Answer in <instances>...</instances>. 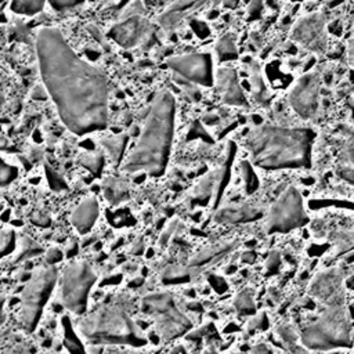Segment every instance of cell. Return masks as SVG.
Instances as JSON below:
<instances>
[{
  "label": "cell",
  "instance_id": "cell-20",
  "mask_svg": "<svg viewBox=\"0 0 354 354\" xmlns=\"http://www.w3.org/2000/svg\"><path fill=\"white\" fill-rule=\"evenodd\" d=\"M250 84H252V91H253V97L256 98V101L261 105H266L268 102V91L266 88L264 80L261 77L260 73V66L257 62H252L250 65Z\"/></svg>",
  "mask_w": 354,
  "mask_h": 354
},
{
  "label": "cell",
  "instance_id": "cell-37",
  "mask_svg": "<svg viewBox=\"0 0 354 354\" xmlns=\"http://www.w3.org/2000/svg\"><path fill=\"white\" fill-rule=\"evenodd\" d=\"M158 1H159V0H145V3H147V4H151V6H152V4H156Z\"/></svg>",
  "mask_w": 354,
  "mask_h": 354
},
{
  "label": "cell",
  "instance_id": "cell-3",
  "mask_svg": "<svg viewBox=\"0 0 354 354\" xmlns=\"http://www.w3.org/2000/svg\"><path fill=\"white\" fill-rule=\"evenodd\" d=\"M176 119V101L171 93H159L147 115L138 141L127 156L126 171H144L149 176L163 174L171 149Z\"/></svg>",
  "mask_w": 354,
  "mask_h": 354
},
{
  "label": "cell",
  "instance_id": "cell-29",
  "mask_svg": "<svg viewBox=\"0 0 354 354\" xmlns=\"http://www.w3.org/2000/svg\"><path fill=\"white\" fill-rule=\"evenodd\" d=\"M235 307L239 308L241 311H250V310H253L254 308V303H253L250 292H248V290L241 292L236 296V299H235Z\"/></svg>",
  "mask_w": 354,
  "mask_h": 354
},
{
  "label": "cell",
  "instance_id": "cell-4",
  "mask_svg": "<svg viewBox=\"0 0 354 354\" xmlns=\"http://www.w3.org/2000/svg\"><path fill=\"white\" fill-rule=\"evenodd\" d=\"M80 332L95 344L145 343V337L129 313L116 303H106L95 308L80 322Z\"/></svg>",
  "mask_w": 354,
  "mask_h": 354
},
{
  "label": "cell",
  "instance_id": "cell-17",
  "mask_svg": "<svg viewBox=\"0 0 354 354\" xmlns=\"http://www.w3.org/2000/svg\"><path fill=\"white\" fill-rule=\"evenodd\" d=\"M98 214H100V207H98L97 199L93 196H88V198H84L76 206V209L71 216V221L80 234H86L94 225Z\"/></svg>",
  "mask_w": 354,
  "mask_h": 354
},
{
  "label": "cell",
  "instance_id": "cell-31",
  "mask_svg": "<svg viewBox=\"0 0 354 354\" xmlns=\"http://www.w3.org/2000/svg\"><path fill=\"white\" fill-rule=\"evenodd\" d=\"M12 248V232H6L0 238V256H4Z\"/></svg>",
  "mask_w": 354,
  "mask_h": 354
},
{
  "label": "cell",
  "instance_id": "cell-26",
  "mask_svg": "<svg viewBox=\"0 0 354 354\" xmlns=\"http://www.w3.org/2000/svg\"><path fill=\"white\" fill-rule=\"evenodd\" d=\"M18 176V169L0 158V187L11 184Z\"/></svg>",
  "mask_w": 354,
  "mask_h": 354
},
{
  "label": "cell",
  "instance_id": "cell-30",
  "mask_svg": "<svg viewBox=\"0 0 354 354\" xmlns=\"http://www.w3.org/2000/svg\"><path fill=\"white\" fill-rule=\"evenodd\" d=\"M47 1L50 3V6L54 10L62 11V10H66V8H72V7L80 6L84 0H47Z\"/></svg>",
  "mask_w": 354,
  "mask_h": 354
},
{
  "label": "cell",
  "instance_id": "cell-21",
  "mask_svg": "<svg viewBox=\"0 0 354 354\" xmlns=\"http://www.w3.org/2000/svg\"><path fill=\"white\" fill-rule=\"evenodd\" d=\"M234 245L231 243H221V245H214L212 248H207L205 250H202L195 259H192L191 264L194 267H199L202 264H206V263H210L213 260H217L220 259L221 256H224V253H228L230 250H232Z\"/></svg>",
  "mask_w": 354,
  "mask_h": 354
},
{
  "label": "cell",
  "instance_id": "cell-28",
  "mask_svg": "<svg viewBox=\"0 0 354 354\" xmlns=\"http://www.w3.org/2000/svg\"><path fill=\"white\" fill-rule=\"evenodd\" d=\"M82 163L84 167H87L93 174H100L102 165H104V158L100 153H87L82 158Z\"/></svg>",
  "mask_w": 354,
  "mask_h": 354
},
{
  "label": "cell",
  "instance_id": "cell-32",
  "mask_svg": "<svg viewBox=\"0 0 354 354\" xmlns=\"http://www.w3.org/2000/svg\"><path fill=\"white\" fill-rule=\"evenodd\" d=\"M62 259V252L57 248H51L47 250L46 253V261L47 264H55L57 261H59Z\"/></svg>",
  "mask_w": 354,
  "mask_h": 354
},
{
  "label": "cell",
  "instance_id": "cell-22",
  "mask_svg": "<svg viewBox=\"0 0 354 354\" xmlns=\"http://www.w3.org/2000/svg\"><path fill=\"white\" fill-rule=\"evenodd\" d=\"M216 53L220 61H230L238 57V48L234 35L227 33L218 39L216 44Z\"/></svg>",
  "mask_w": 354,
  "mask_h": 354
},
{
  "label": "cell",
  "instance_id": "cell-7",
  "mask_svg": "<svg viewBox=\"0 0 354 354\" xmlns=\"http://www.w3.org/2000/svg\"><path fill=\"white\" fill-rule=\"evenodd\" d=\"M142 310L153 319L158 333L166 340L183 335L191 326L189 319L178 310L173 296L167 292L145 296Z\"/></svg>",
  "mask_w": 354,
  "mask_h": 354
},
{
  "label": "cell",
  "instance_id": "cell-12",
  "mask_svg": "<svg viewBox=\"0 0 354 354\" xmlns=\"http://www.w3.org/2000/svg\"><path fill=\"white\" fill-rule=\"evenodd\" d=\"M292 39L308 50L322 53L326 48V17L322 12H313L301 17L293 26Z\"/></svg>",
  "mask_w": 354,
  "mask_h": 354
},
{
  "label": "cell",
  "instance_id": "cell-2",
  "mask_svg": "<svg viewBox=\"0 0 354 354\" xmlns=\"http://www.w3.org/2000/svg\"><path fill=\"white\" fill-rule=\"evenodd\" d=\"M315 133L307 127L260 124L253 127L245 145L250 162L266 170L307 169Z\"/></svg>",
  "mask_w": 354,
  "mask_h": 354
},
{
  "label": "cell",
  "instance_id": "cell-34",
  "mask_svg": "<svg viewBox=\"0 0 354 354\" xmlns=\"http://www.w3.org/2000/svg\"><path fill=\"white\" fill-rule=\"evenodd\" d=\"M260 11H261V0H252L249 7L250 15L254 18L257 14H260Z\"/></svg>",
  "mask_w": 354,
  "mask_h": 354
},
{
  "label": "cell",
  "instance_id": "cell-39",
  "mask_svg": "<svg viewBox=\"0 0 354 354\" xmlns=\"http://www.w3.org/2000/svg\"><path fill=\"white\" fill-rule=\"evenodd\" d=\"M315 1H319V0H315Z\"/></svg>",
  "mask_w": 354,
  "mask_h": 354
},
{
  "label": "cell",
  "instance_id": "cell-23",
  "mask_svg": "<svg viewBox=\"0 0 354 354\" xmlns=\"http://www.w3.org/2000/svg\"><path fill=\"white\" fill-rule=\"evenodd\" d=\"M104 194L111 203H118L127 195V187L122 180L111 177L104 183Z\"/></svg>",
  "mask_w": 354,
  "mask_h": 354
},
{
  "label": "cell",
  "instance_id": "cell-8",
  "mask_svg": "<svg viewBox=\"0 0 354 354\" xmlns=\"http://www.w3.org/2000/svg\"><path fill=\"white\" fill-rule=\"evenodd\" d=\"M308 216L304 207V199L297 188L288 187L271 205L266 220L267 232H289L304 225Z\"/></svg>",
  "mask_w": 354,
  "mask_h": 354
},
{
  "label": "cell",
  "instance_id": "cell-10",
  "mask_svg": "<svg viewBox=\"0 0 354 354\" xmlns=\"http://www.w3.org/2000/svg\"><path fill=\"white\" fill-rule=\"evenodd\" d=\"M173 77L189 82L202 87H212L214 84L213 57L209 53H188L174 55L166 61Z\"/></svg>",
  "mask_w": 354,
  "mask_h": 354
},
{
  "label": "cell",
  "instance_id": "cell-5",
  "mask_svg": "<svg viewBox=\"0 0 354 354\" xmlns=\"http://www.w3.org/2000/svg\"><path fill=\"white\" fill-rule=\"evenodd\" d=\"M301 343L310 350H335L351 344L350 314L343 292L326 301L319 315L304 326L300 335Z\"/></svg>",
  "mask_w": 354,
  "mask_h": 354
},
{
  "label": "cell",
  "instance_id": "cell-36",
  "mask_svg": "<svg viewBox=\"0 0 354 354\" xmlns=\"http://www.w3.org/2000/svg\"><path fill=\"white\" fill-rule=\"evenodd\" d=\"M224 3H225V6H228V7L232 8V7H235V6L238 4V0H225Z\"/></svg>",
  "mask_w": 354,
  "mask_h": 354
},
{
  "label": "cell",
  "instance_id": "cell-11",
  "mask_svg": "<svg viewBox=\"0 0 354 354\" xmlns=\"http://www.w3.org/2000/svg\"><path fill=\"white\" fill-rule=\"evenodd\" d=\"M292 109L303 119H311L319 106V73L311 71L299 77L288 93Z\"/></svg>",
  "mask_w": 354,
  "mask_h": 354
},
{
  "label": "cell",
  "instance_id": "cell-35",
  "mask_svg": "<svg viewBox=\"0 0 354 354\" xmlns=\"http://www.w3.org/2000/svg\"><path fill=\"white\" fill-rule=\"evenodd\" d=\"M4 301H6V299H4V295L0 292V325L4 322V319H6V314H4Z\"/></svg>",
  "mask_w": 354,
  "mask_h": 354
},
{
  "label": "cell",
  "instance_id": "cell-1",
  "mask_svg": "<svg viewBox=\"0 0 354 354\" xmlns=\"http://www.w3.org/2000/svg\"><path fill=\"white\" fill-rule=\"evenodd\" d=\"M36 53L43 83L64 124L79 136L105 129L109 109L106 75L82 59L57 28L37 32Z\"/></svg>",
  "mask_w": 354,
  "mask_h": 354
},
{
  "label": "cell",
  "instance_id": "cell-14",
  "mask_svg": "<svg viewBox=\"0 0 354 354\" xmlns=\"http://www.w3.org/2000/svg\"><path fill=\"white\" fill-rule=\"evenodd\" d=\"M223 102L234 106L246 105L243 90L238 82L236 72L230 66L218 68L214 73V84Z\"/></svg>",
  "mask_w": 354,
  "mask_h": 354
},
{
  "label": "cell",
  "instance_id": "cell-38",
  "mask_svg": "<svg viewBox=\"0 0 354 354\" xmlns=\"http://www.w3.org/2000/svg\"><path fill=\"white\" fill-rule=\"evenodd\" d=\"M1 102H3V97L0 95V105H1Z\"/></svg>",
  "mask_w": 354,
  "mask_h": 354
},
{
  "label": "cell",
  "instance_id": "cell-19",
  "mask_svg": "<svg viewBox=\"0 0 354 354\" xmlns=\"http://www.w3.org/2000/svg\"><path fill=\"white\" fill-rule=\"evenodd\" d=\"M336 173L350 184H354V144L348 142L340 151L336 163Z\"/></svg>",
  "mask_w": 354,
  "mask_h": 354
},
{
  "label": "cell",
  "instance_id": "cell-33",
  "mask_svg": "<svg viewBox=\"0 0 354 354\" xmlns=\"http://www.w3.org/2000/svg\"><path fill=\"white\" fill-rule=\"evenodd\" d=\"M347 62L354 68V37L347 41Z\"/></svg>",
  "mask_w": 354,
  "mask_h": 354
},
{
  "label": "cell",
  "instance_id": "cell-6",
  "mask_svg": "<svg viewBox=\"0 0 354 354\" xmlns=\"http://www.w3.org/2000/svg\"><path fill=\"white\" fill-rule=\"evenodd\" d=\"M55 281L57 270L53 264H48L37 268L25 283L21 293V324L26 332L36 328Z\"/></svg>",
  "mask_w": 354,
  "mask_h": 354
},
{
  "label": "cell",
  "instance_id": "cell-9",
  "mask_svg": "<svg viewBox=\"0 0 354 354\" xmlns=\"http://www.w3.org/2000/svg\"><path fill=\"white\" fill-rule=\"evenodd\" d=\"M95 279V272L88 263L75 261L69 264L64 271L61 285L64 306L75 314H83Z\"/></svg>",
  "mask_w": 354,
  "mask_h": 354
},
{
  "label": "cell",
  "instance_id": "cell-13",
  "mask_svg": "<svg viewBox=\"0 0 354 354\" xmlns=\"http://www.w3.org/2000/svg\"><path fill=\"white\" fill-rule=\"evenodd\" d=\"M153 32L152 24L141 17L140 14H133L115 24L108 35L122 47L131 48L147 40Z\"/></svg>",
  "mask_w": 354,
  "mask_h": 354
},
{
  "label": "cell",
  "instance_id": "cell-18",
  "mask_svg": "<svg viewBox=\"0 0 354 354\" xmlns=\"http://www.w3.org/2000/svg\"><path fill=\"white\" fill-rule=\"evenodd\" d=\"M259 216V210L252 205H234L221 209L216 214L218 223H242L253 220Z\"/></svg>",
  "mask_w": 354,
  "mask_h": 354
},
{
  "label": "cell",
  "instance_id": "cell-27",
  "mask_svg": "<svg viewBox=\"0 0 354 354\" xmlns=\"http://www.w3.org/2000/svg\"><path fill=\"white\" fill-rule=\"evenodd\" d=\"M64 326H65V346H66V348L69 351H84L79 339L75 336L73 329H72L68 318H64Z\"/></svg>",
  "mask_w": 354,
  "mask_h": 354
},
{
  "label": "cell",
  "instance_id": "cell-24",
  "mask_svg": "<svg viewBox=\"0 0 354 354\" xmlns=\"http://www.w3.org/2000/svg\"><path fill=\"white\" fill-rule=\"evenodd\" d=\"M47 0H11V10L22 15H35L40 12Z\"/></svg>",
  "mask_w": 354,
  "mask_h": 354
},
{
  "label": "cell",
  "instance_id": "cell-16",
  "mask_svg": "<svg viewBox=\"0 0 354 354\" xmlns=\"http://www.w3.org/2000/svg\"><path fill=\"white\" fill-rule=\"evenodd\" d=\"M339 292H342V272L337 268L318 274L310 285V293L322 301H328Z\"/></svg>",
  "mask_w": 354,
  "mask_h": 354
},
{
  "label": "cell",
  "instance_id": "cell-25",
  "mask_svg": "<svg viewBox=\"0 0 354 354\" xmlns=\"http://www.w3.org/2000/svg\"><path fill=\"white\" fill-rule=\"evenodd\" d=\"M124 142H126V136L120 134V136H115V137H109V138H104L102 144L106 148L108 153L111 155V158L118 162L119 158L122 156V152L124 149Z\"/></svg>",
  "mask_w": 354,
  "mask_h": 354
},
{
  "label": "cell",
  "instance_id": "cell-15",
  "mask_svg": "<svg viewBox=\"0 0 354 354\" xmlns=\"http://www.w3.org/2000/svg\"><path fill=\"white\" fill-rule=\"evenodd\" d=\"M210 0H174L160 15L159 25L167 33L174 32L192 12L202 8Z\"/></svg>",
  "mask_w": 354,
  "mask_h": 354
}]
</instances>
